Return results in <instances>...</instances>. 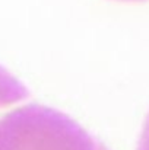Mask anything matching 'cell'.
Masks as SVG:
<instances>
[{
	"mask_svg": "<svg viewBox=\"0 0 149 150\" xmlns=\"http://www.w3.org/2000/svg\"><path fill=\"white\" fill-rule=\"evenodd\" d=\"M0 150H99L66 114L38 103L0 114Z\"/></svg>",
	"mask_w": 149,
	"mask_h": 150,
	"instance_id": "cell-1",
	"label": "cell"
},
{
	"mask_svg": "<svg viewBox=\"0 0 149 150\" xmlns=\"http://www.w3.org/2000/svg\"><path fill=\"white\" fill-rule=\"evenodd\" d=\"M139 150H149V114L143 124V130H142V136L139 142Z\"/></svg>",
	"mask_w": 149,
	"mask_h": 150,
	"instance_id": "cell-3",
	"label": "cell"
},
{
	"mask_svg": "<svg viewBox=\"0 0 149 150\" xmlns=\"http://www.w3.org/2000/svg\"><path fill=\"white\" fill-rule=\"evenodd\" d=\"M123 1H140V0H123Z\"/></svg>",
	"mask_w": 149,
	"mask_h": 150,
	"instance_id": "cell-4",
	"label": "cell"
},
{
	"mask_svg": "<svg viewBox=\"0 0 149 150\" xmlns=\"http://www.w3.org/2000/svg\"><path fill=\"white\" fill-rule=\"evenodd\" d=\"M28 89L3 66H0V114L9 106L28 98Z\"/></svg>",
	"mask_w": 149,
	"mask_h": 150,
	"instance_id": "cell-2",
	"label": "cell"
}]
</instances>
